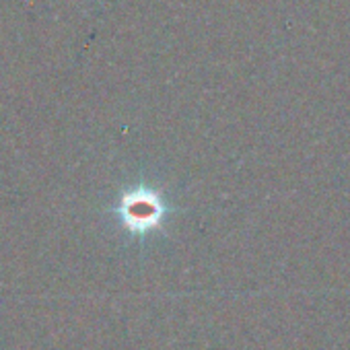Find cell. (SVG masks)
I'll list each match as a JSON object with an SVG mask.
<instances>
[{"instance_id":"cell-1","label":"cell","mask_w":350,"mask_h":350,"mask_svg":"<svg viewBox=\"0 0 350 350\" xmlns=\"http://www.w3.org/2000/svg\"><path fill=\"white\" fill-rule=\"evenodd\" d=\"M157 211L150 200H134L126 208V219L132 223V227H146L154 221Z\"/></svg>"}]
</instances>
